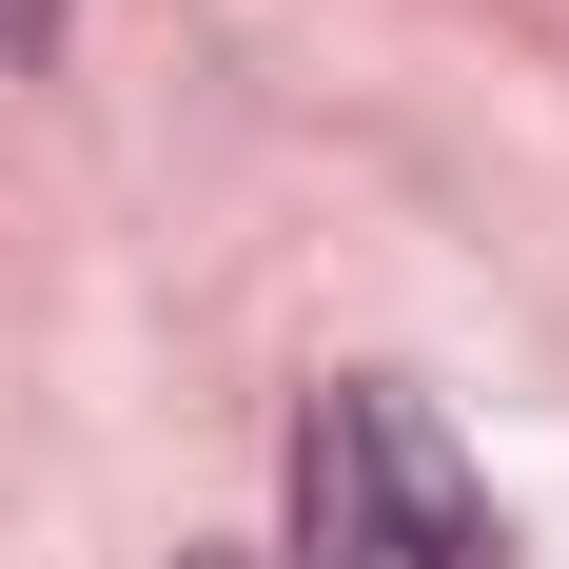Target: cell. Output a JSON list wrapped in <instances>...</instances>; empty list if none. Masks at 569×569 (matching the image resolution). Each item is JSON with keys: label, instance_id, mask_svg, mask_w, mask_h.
I'll use <instances>...</instances> for the list:
<instances>
[{"label": "cell", "instance_id": "obj_3", "mask_svg": "<svg viewBox=\"0 0 569 569\" xmlns=\"http://www.w3.org/2000/svg\"><path fill=\"white\" fill-rule=\"evenodd\" d=\"M197 569H295V550H197Z\"/></svg>", "mask_w": 569, "mask_h": 569}, {"label": "cell", "instance_id": "obj_2", "mask_svg": "<svg viewBox=\"0 0 569 569\" xmlns=\"http://www.w3.org/2000/svg\"><path fill=\"white\" fill-rule=\"evenodd\" d=\"M40 20H59V0H0V40H40Z\"/></svg>", "mask_w": 569, "mask_h": 569}, {"label": "cell", "instance_id": "obj_1", "mask_svg": "<svg viewBox=\"0 0 569 569\" xmlns=\"http://www.w3.org/2000/svg\"><path fill=\"white\" fill-rule=\"evenodd\" d=\"M295 569H491V491L432 432V393L335 373L295 412Z\"/></svg>", "mask_w": 569, "mask_h": 569}]
</instances>
